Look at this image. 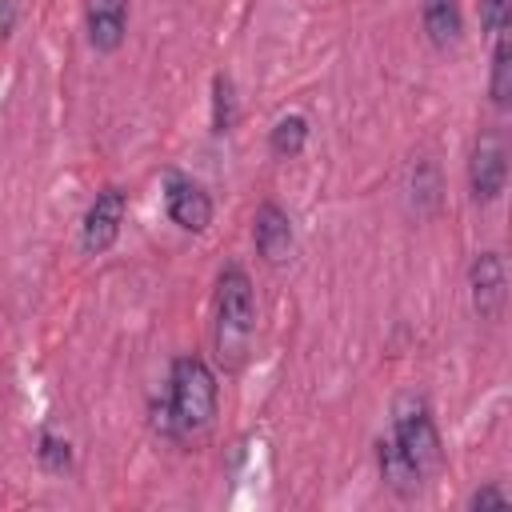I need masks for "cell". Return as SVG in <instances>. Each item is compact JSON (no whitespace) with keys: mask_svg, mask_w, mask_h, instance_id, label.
<instances>
[{"mask_svg":"<svg viewBox=\"0 0 512 512\" xmlns=\"http://www.w3.org/2000/svg\"><path fill=\"white\" fill-rule=\"evenodd\" d=\"M216 372L200 356H176L168 372V396L152 404V428L168 440H188L212 428L216 420Z\"/></svg>","mask_w":512,"mask_h":512,"instance_id":"6da1fadb","label":"cell"},{"mask_svg":"<svg viewBox=\"0 0 512 512\" xmlns=\"http://www.w3.org/2000/svg\"><path fill=\"white\" fill-rule=\"evenodd\" d=\"M256 332V296L240 264H228L216 280V352L220 364L236 368Z\"/></svg>","mask_w":512,"mask_h":512,"instance_id":"7a4b0ae2","label":"cell"},{"mask_svg":"<svg viewBox=\"0 0 512 512\" xmlns=\"http://www.w3.org/2000/svg\"><path fill=\"white\" fill-rule=\"evenodd\" d=\"M388 436L396 440V448L412 460V468L424 480L432 472H440V464H444V440H440V428L432 420V408H428V400L420 392L396 396V404H392V432Z\"/></svg>","mask_w":512,"mask_h":512,"instance_id":"3957f363","label":"cell"},{"mask_svg":"<svg viewBox=\"0 0 512 512\" xmlns=\"http://www.w3.org/2000/svg\"><path fill=\"white\" fill-rule=\"evenodd\" d=\"M508 184V148L496 128L480 132L468 156V192L476 204H492Z\"/></svg>","mask_w":512,"mask_h":512,"instance_id":"277c9868","label":"cell"},{"mask_svg":"<svg viewBox=\"0 0 512 512\" xmlns=\"http://www.w3.org/2000/svg\"><path fill=\"white\" fill-rule=\"evenodd\" d=\"M124 212H128V196H124L120 188H100L96 200H92L88 212H84V224H80V248H84L88 256H104V252L120 240Z\"/></svg>","mask_w":512,"mask_h":512,"instance_id":"5b68a950","label":"cell"},{"mask_svg":"<svg viewBox=\"0 0 512 512\" xmlns=\"http://www.w3.org/2000/svg\"><path fill=\"white\" fill-rule=\"evenodd\" d=\"M164 212L184 232H204L212 224V196L184 172L164 176Z\"/></svg>","mask_w":512,"mask_h":512,"instance_id":"8992f818","label":"cell"},{"mask_svg":"<svg viewBox=\"0 0 512 512\" xmlns=\"http://www.w3.org/2000/svg\"><path fill=\"white\" fill-rule=\"evenodd\" d=\"M468 292L480 320H500L508 304V268L500 252H480L468 268Z\"/></svg>","mask_w":512,"mask_h":512,"instance_id":"52a82bcc","label":"cell"},{"mask_svg":"<svg viewBox=\"0 0 512 512\" xmlns=\"http://www.w3.org/2000/svg\"><path fill=\"white\" fill-rule=\"evenodd\" d=\"M252 244L256 252L268 260V264H284L292 256V244H296V232H292V220L280 204L264 200L252 216Z\"/></svg>","mask_w":512,"mask_h":512,"instance_id":"ba28073f","label":"cell"},{"mask_svg":"<svg viewBox=\"0 0 512 512\" xmlns=\"http://www.w3.org/2000/svg\"><path fill=\"white\" fill-rule=\"evenodd\" d=\"M84 32L96 52H116L128 36V0H84Z\"/></svg>","mask_w":512,"mask_h":512,"instance_id":"9c48e42d","label":"cell"},{"mask_svg":"<svg viewBox=\"0 0 512 512\" xmlns=\"http://www.w3.org/2000/svg\"><path fill=\"white\" fill-rule=\"evenodd\" d=\"M420 24L432 48H456L464 36V8L460 0H420Z\"/></svg>","mask_w":512,"mask_h":512,"instance_id":"30bf717a","label":"cell"},{"mask_svg":"<svg viewBox=\"0 0 512 512\" xmlns=\"http://www.w3.org/2000/svg\"><path fill=\"white\" fill-rule=\"evenodd\" d=\"M376 464H380V480H384L396 496H416V492L424 488V476L412 468V460L396 448L392 436H384V440L376 444Z\"/></svg>","mask_w":512,"mask_h":512,"instance_id":"8fae6325","label":"cell"},{"mask_svg":"<svg viewBox=\"0 0 512 512\" xmlns=\"http://www.w3.org/2000/svg\"><path fill=\"white\" fill-rule=\"evenodd\" d=\"M304 144H308V120L296 116V112L280 116V120L272 124V132H268V152H272L276 160H296V156L304 152Z\"/></svg>","mask_w":512,"mask_h":512,"instance_id":"7c38bea8","label":"cell"},{"mask_svg":"<svg viewBox=\"0 0 512 512\" xmlns=\"http://www.w3.org/2000/svg\"><path fill=\"white\" fill-rule=\"evenodd\" d=\"M488 96H492V104H496V108H508V100H512V40H508V32H500V36H496Z\"/></svg>","mask_w":512,"mask_h":512,"instance_id":"4fadbf2b","label":"cell"},{"mask_svg":"<svg viewBox=\"0 0 512 512\" xmlns=\"http://www.w3.org/2000/svg\"><path fill=\"white\" fill-rule=\"evenodd\" d=\"M236 128V84L228 76L212 80V132L228 136Z\"/></svg>","mask_w":512,"mask_h":512,"instance_id":"5bb4252c","label":"cell"},{"mask_svg":"<svg viewBox=\"0 0 512 512\" xmlns=\"http://www.w3.org/2000/svg\"><path fill=\"white\" fill-rule=\"evenodd\" d=\"M36 460H40V468L44 472H56V476H64L68 468H72V444L64 440V436H56V432H40V440H36Z\"/></svg>","mask_w":512,"mask_h":512,"instance_id":"9a60e30c","label":"cell"},{"mask_svg":"<svg viewBox=\"0 0 512 512\" xmlns=\"http://www.w3.org/2000/svg\"><path fill=\"white\" fill-rule=\"evenodd\" d=\"M480 20H484V28L492 36L508 32V24H512V0H484L480 4Z\"/></svg>","mask_w":512,"mask_h":512,"instance_id":"2e32d148","label":"cell"},{"mask_svg":"<svg viewBox=\"0 0 512 512\" xmlns=\"http://www.w3.org/2000/svg\"><path fill=\"white\" fill-rule=\"evenodd\" d=\"M512 504V496L500 488V484H484V488H476L472 496H468V508H508Z\"/></svg>","mask_w":512,"mask_h":512,"instance_id":"e0dca14e","label":"cell"}]
</instances>
